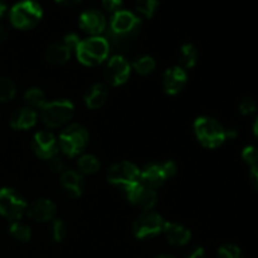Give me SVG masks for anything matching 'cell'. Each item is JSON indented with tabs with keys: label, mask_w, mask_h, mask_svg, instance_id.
Wrapping results in <instances>:
<instances>
[{
	"label": "cell",
	"mask_w": 258,
	"mask_h": 258,
	"mask_svg": "<svg viewBox=\"0 0 258 258\" xmlns=\"http://www.w3.org/2000/svg\"><path fill=\"white\" fill-rule=\"evenodd\" d=\"M43 10L34 0H23L10 9V22L18 29H32L42 19Z\"/></svg>",
	"instance_id": "cell-1"
},
{
	"label": "cell",
	"mask_w": 258,
	"mask_h": 258,
	"mask_svg": "<svg viewBox=\"0 0 258 258\" xmlns=\"http://www.w3.org/2000/svg\"><path fill=\"white\" fill-rule=\"evenodd\" d=\"M108 52H110V45L106 38L91 37L88 39L81 40L76 54L81 63L92 67L102 63L107 58Z\"/></svg>",
	"instance_id": "cell-2"
},
{
	"label": "cell",
	"mask_w": 258,
	"mask_h": 258,
	"mask_svg": "<svg viewBox=\"0 0 258 258\" xmlns=\"http://www.w3.org/2000/svg\"><path fill=\"white\" fill-rule=\"evenodd\" d=\"M194 131L202 145L209 149L218 148L227 139L226 128L211 117L197 118L194 122Z\"/></svg>",
	"instance_id": "cell-3"
},
{
	"label": "cell",
	"mask_w": 258,
	"mask_h": 258,
	"mask_svg": "<svg viewBox=\"0 0 258 258\" xmlns=\"http://www.w3.org/2000/svg\"><path fill=\"white\" fill-rule=\"evenodd\" d=\"M88 144V133L83 126L72 123L60 133L58 139L59 149L70 158H75L82 153Z\"/></svg>",
	"instance_id": "cell-4"
},
{
	"label": "cell",
	"mask_w": 258,
	"mask_h": 258,
	"mask_svg": "<svg viewBox=\"0 0 258 258\" xmlns=\"http://www.w3.org/2000/svg\"><path fill=\"white\" fill-rule=\"evenodd\" d=\"M75 106L68 100H57L45 103L42 107L40 117L48 127H59L71 120Z\"/></svg>",
	"instance_id": "cell-5"
},
{
	"label": "cell",
	"mask_w": 258,
	"mask_h": 258,
	"mask_svg": "<svg viewBox=\"0 0 258 258\" xmlns=\"http://www.w3.org/2000/svg\"><path fill=\"white\" fill-rule=\"evenodd\" d=\"M107 180L127 193L130 189L140 184V170L128 161L117 163L108 169Z\"/></svg>",
	"instance_id": "cell-6"
},
{
	"label": "cell",
	"mask_w": 258,
	"mask_h": 258,
	"mask_svg": "<svg viewBox=\"0 0 258 258\" xmlns=\"http://www.w3.org/2000/svg\"><path fill=\"white\" fill-rule=\"evenodd\" d=\"M27 212V203L19 193L10 188L0 189V214L9 221H18Z\"/></svg>",
	"instance_id": "cell-7"
},
{
	"label": "cell",
	"mask_w": 258,
	"mask_h": 258,
	"mask_svg": "<svg viewBox=\"0 0 258 258\" xmlns=\"http://www.w3.org/2000/svg\"><path fill=\"white\" fill-rule=\"evenodd\" d=\"M139 29H140V19L127 10H118L111 19L110 32L125 39L136 37Z\"/></svg>",
	"instance_id": "cell-8"
},
{
	"label": "cell",
	"mask_w": 258,
	"mask_h": 258,
	"mask_svg": "<svg viewBox=\"0 0 258 258\" xmlns=\"http://www.w3.org/2000/svg\"><path fill=\"white\" fill-rule=\"evenodd\" d=\"M164 219L154 212H144L134 222L133 231L136 238L144 239L156 236L164 229Z\"/></svg>",
	"instance_id": "cell-9"
},
{
	"label": "cell",
	"mask_w": 258,
	"mask_h": 258,
	"mask_svg": "<svg viewBox=\"0 0 258 258\" xmlns=\"http://www.w3.org/2000/svg\"><path fill=\"white\" fill-rule=\"evenodd\" d=\"M130 76V64L122 55H113L105 68V78L112 86H120Z\"/></svg>",
	"instance_id": "cell-10"
},
{
	"label": "cell",
	"mask_w": 258,
	"mask_h": 258,
	"mask_svg": "<svg viewBox=\"0 0 258 258\" xmlns=\"http://www.w3.org/2000/svg\"><path fill=\"white\" fill-rule=\"evenodd\" d=\"M32 148L35 155L45 159V160H49L58 153L57 140H55L54 135L48 133V131H39V133L35 134L34 138H33Z\"/></svg>",
	"instance_id": "cell-11"
},
{
	"label": "cell",
	"mask_w": 258,
	"mask_h": 258,
	"mask_svg": "<svg viewBox=\"0 0 258 258\" xmlns=\"http://www.w3.org/2000/svg\"><path fill=\"white\" fill-rule=\"evenodd\" d=\"M125 194L128 202H131L135 206H139L144 211H150L155 206L156 202H158V196H156L155 191L153 189H149L146 186L141 185V183L134 186L133 189H130Z\"/></svg>",
	"instance_id": "cell-12"
},
{
	"label": "cell",
	"mask_w": 258,
	"mask_h": 258,
	"mask_svg": "<svg viewBox=\"0 0 258 258\" xmlns=\"http://www.w3.org/2000/svg\"><path fill=\"white\" fill-rule=\"evenodd\" d=\"M80 27L83 32L96 37L106 29V19L98 10H86L80 17Z\"/></svg>",
	"instance_id": "cell-13"
},
{
	"label": "cell",
	"mask_w": 258,
	"mask_h": 258,
	"mask_svg": "<svg viewBox=\"0 0 258 258\" xmlns=\"http://www.w3.org/2000/svg\"><path fill=\"white\" fill-rule=\"evenodd\" d=\"M28 217L35 222L52 221L55 216V204L49 199H37L27 209Z\"/></svg>",
	"instance_id": "cell-14"
},
{
	"label": "cell",
	"mask_w": 258,
	"mask_h": 258,
	"mask_svg": "<svg viewBox=\"0 0 258 258\" xmlns=\"http://www.w3.org/2000/svg\"><path fill=\"white\" fill-rule=\"evenodd\" d=\"M186 72L181 67L169 68L163 77L164 90L168 95H176L186 85Z\"/></svg>",
	"instance_id": "cell-15"
},
{
	"label": "cell",
	"mask_w": 258,
	"mask_h": 258,
	"mask_svg": "<svg viewBox=\"0 0 258 258\" xmlns=\"http://www.w3.org/2000/svg\"><path fill=\"white\" fill-rule=\"evenodd\" d=\"M166 175L164 173V169L161 164H150L145 166L140 171V183L141 185L146 186L149 189L159 188L166 180Z\"/></svg>",
	"instance_id": "cell-16"
},
{
	"label": "cell",
	"mask_w": 258,
	"mask_h": 258,
	"mask_svg": "<svg viewBox=\"0 0 258 258\" xmlns=\"http://www.w3.org/2000/svg\"><path fill=\"white\" fill-rule=\"evenodd\" d=\"M163 232L165 233L166 239L173 246H184L190 241L191 233L188 228L175 223H168L165 222L164 224Z\"/></svg>",
	"instance_id": "cell-17"
},
{
	"label": "cell",
	"mask_w": 258,
	"mask_h": 258,
	"mask_svg": "<svg viewBox=\"0 0 258 258\" xmlns=\"http://www.w3.org/2000/svg\"><path fill=\"white\" fill-rule=\"evenodd\" d=\"M37 122V113L33 108L23 107L14 111L10 117V126L15 130H27Z\"/></svg>",
	"instance_id": "cell-18"
},
{
	"label": "cell",
	"mask_w": 258,
	"mask_h": 258,
	"mask_svg": "<svg viewBox=\"0 0 258 258\" xmlns=\"http://www.w3.org/2000/svg\"><path fill=\"white\" fill-rule=\"evenodd\" d=\"M60 184L64 189L66 194L71 198H78L83 190V179L78 173L73 170H67L60 176Z\"/></svg>",
	"instance_id": "cell-19"
},
{
	"label": "cell",
	"mask_w": 258,
	"mask_h": 258,
	"mask_svg": "<svg viewBox=\"0 0 258 258\" xmlns=\"http://www.w3.org/2000/svg\"><path fill=\"white\" fill-rule=\"evenodd\" d=\"M106 97H107L106 86L102 83H96L86 93L85 102L88 108L95 110V108H100L106 102Z\"/></svg>",
	"instance_id": "cell-20"
},
{
	"label": "cell",
	"mask_w": 258,
	"mask_h": 258,
	"mask_svg": "<svg viewBox=\"0 0 258 258\" xmlns=\"http://www.w3.org/2000/svg\"><path fill=\"white\" fill-rule=\"evenodd\" d=\"M71 57V50L64 44H53L45 52V59L53 64H63Z\"/></svg>",
	"instance_id": "cell-21"
},
{
	"label": "cell",
	"mask_w": 258,
	"mask_h": 258,
	"mask_svg": "<svg viewBox=\"0 0 258 258\" xmlns=\"http://www.w3.org/2000/svg\"><path fill=\"white\" fill-rule=\"evenodd\" d=\"M198 58V52L193 44H184L180 50V66L183 70L194 67Z\"/></svg>",
	"instance_id": "cell-22"
},
{
	"label": "cell",
	"mask_w": 258,
	"mask_h": 258,
	"mask_svg": "<svg viewBox=\"0 0 258 258\" xmlns=\"http://www.w3.org/2000/svg\"><path fill=\"white\" fill-rule=\"evenodd\" d=\"M78 169L83 174H95L100 169V163L93 155H83L77 161Z\"/></svg>",
	"instance_id": "cell-23"
},
{
	"label": "cell",
	"mask_w": 258,
	"mask_h": 258,
	"mask_svg": "<svg viewBox=\"0 0 258 258\" xmlns=\"http://www.w3.org/2000/svg\"><path fill=\"white\" fill-rule=\"evenodd\" d=\"M9 232L17 241L29 242L30 238H32V232H30L29 227L23 223H19V222H14L10 226Z\"/></svg>",
	"instance_id": "cell-24"
},
{
	"label": "cell",
	"mask_w": 258,
	"mask_h": 258,
	"mask_svg": "<svg viewBox=\"0 0 258 258\" xmlns=\"http://www.w3.org/2000/svg\"><path fill=\"white\" fill-rule=\"evenodd\" d=\"M25 98V102L32 107H39L42 108L43 106L45 105V97H44V93H43L42 90L39 88H30L24 96Z\"/></svg>",
	"instance_id": "cell-25"
},
{
	"label": "cell",
	"mask_w": 258,
	"mask_h": 258,
	"mask_svg": "<svg viewBox=\"0 0 258 258\" xmlns=\"http://www.w3.org/2000/svg\"><path fill=\"white\" fill-rule=\"evenodd\" d=\"M15 85L12 80L5 77H0V102H7L14 98Z\"/></svg>",
	"instance_id": "cell-26"
},
{
	"label": "cell",
	"mask_w": 258,
	"mask_h": 258,
	"mask_svg": "<svg viewBox=\"0 0 258 258\" xmlns=\"http://www.w3.org/2000/svg\"><path fill=\"white\" fill-rule=\"evenodd\" d=\"M155 66L156 63L155 60H154V58L149 57V55H144V57L135 60V63H134V70H135L139 75L146 76L155 70Z\"/></svg>",
	"instance_id": "cell-27"
},
{
	"label": "cell",
	"mask_w": 258,
	"mask_h": 258,
	"mask_svg": "<svg viewBox=\"0 0 258 258\" xmlns=\"http://www.w3.org/2000/svg\"><path fill=\"white\" fill-rule=\"evenodd\" d=\"M159 5V0H136V10L144 17L151 18Z\"/></svg>",
	"instance_id": "cell-28"
},
{
	"label": "cell",
	"mask_w": 258,
	"mask_h": 258,
	"mask_svg": "<svg viewBox=\"0 0 258 258\" xmlns=\"http://www.w3.org/2000/svg\"><path fill=\"white\" fill-rule=\"evenodd\" d=\"M217 258H244L241 249L234 244H224L218 249Z\"/></svg>",
	"instance_id": "cell-29"
},
{
	"label": "cell",
	"mask_w": 258,
	"mask_h": 258,
	"mask_svg": "<svg viewBox=\"0 0 258 258\" xmlns=\"http://www.w3.org/2000/svg\"><path fill=\"white\" fill-rule=\"evenodd\" d=\"M242 159H243L244 161H246L248 165L254 166L258 164V149L254 148V146L249 145V146H246V148L243 149V151H242Z\"/></svg>",
	"instance_id": "cell-30"
},
{
	"label": "cell",
	"mask_w": 258,
	"mask_h": 258,
	"mask_svg": "<svg viewBox=\"0 0 258 258\" xmlns=\"http://www.w3.org/2000/svg\"><path fill=\"white\" fill-rule=\"evenodd\" d=\"M52 237L55 242H62L66 237V226L60 219L54 221L52 226Z\"/></svg>",
	"instance_id": "cell-31"
},
{
	"label": "cell",
	"mask_w": 258,
	"mask_h": 258,
	"mask_svg": "<svg viewBox=\"0 0 258 258\" xmlns=\"http://www.w3.org/2000/svg\"><path fill=\"white\" fill-rule=\"evenodd\" d=\"M257 110V103L253 98H244L239 103V111L242 115H251Z\"/></svg>",
	"instance_id": "cell-32"
},
{
	"label": "cell",
	"mask_w": 258,
	"mask_h": 258,
	"mask_svg": "<svg viewBox=\"0 0 258 258\" xmlns=\"http://www.w3.org/2000/svg\"><path fill=\"white\" fill-rule=\"evenodd\" d=\"M80 38L77 37V35L76 34H68V35H66L64 37V43H63V44L66 45V47L68 48V49L71 50V53L72 52H75L76 53V50H77V48H78V45H80Z\"/></svg>",
	"instance_id": "cell-33"
},
{
	"label": "cell",
	"mask_w": 258,
	"mask_h": 258,
	"mask_svg": "<svg viewBox=\"0 0 258 258\" xmlns=\"http://www.w3.org/2000/svg\"><path fill=\"white\" fill-rule=\"evenodd\" d=\"M48 165H49L50 170H53L54 173H60V171L64 169V161L60 158L53 156V158L49 159V161H48Z\"/></svg>",
	"instance_id": "cell-34"
},
{
	"label": "cell",
	"mask_w": 258,
	"mask_h": 258,
	"mask_svg": "<svg viewBox=\"0 0 258 258\" xmlns=\"http://www.w3.org/2000/svg\"><path fill=\"white\" fill-rule=\"evenodd\" d=\"M121 4H122V0H102V5L107 12H118Z\"/></svg>",
	"instance_id": "cell-35"
},
{
	"label": "cell",
	"mask_w": 258,
	"mask_h": 258,
	"mask_svg": "<svg viewBox=\"0 0 258 258\" xmlns=\"http://www.w3.org/2000/svg\"><path fill=\"white\" fill-rule=\"evenodd\" d=\"M161 165H163L166 178H171V176H174L176 174V165L173 161H166V163H163Z\"/></svg>",
	"instance_id": "cell-36"
},
{
	"label": "cell",
	"mask_w": 258,
	"mask_h": 258,
	"mask_svg": "<svg viewBox=\"0 0 258 258\" xmlns=\"http://www.w3.org/2000/svg\"><path fill=\"white\" fill-rule=\"evenodd\" d=\"M185 258H204V249L202 247H196L186 253Z\"/></svg>",
	"instance_id": "cell-37"
},
{
	"label": "cell",
	"mask_w": 258,
	"mask_h": 258,
	"mask_svg": "<svg viewBox=\"0 0 258 258\" xmlns=\"http://www.w3.org/2000/svg\"><path fill=\"white\" fill-rule=\"evenodd\" d=\"M249 179H251L252 184L258 189V164L251 168V171H249Z\"/></svg>",
	"instance_id": "cell-38"
},
{
	"label": "cell",
	"mask_w": 258,
	"mask_h": 258,
	"mask_svg": "<svg viewBox=\"0 0 258 258\" xmlns=\"http://www.w3.org/2000/svg\"><path fill=\"white\" fill-rule=\"evenodd\" d=\"M58 4H62V5H68V7H72V5L78 4L81 0H55Z\"/></svg>",
	"instance_id": "cell-39"
},
{
	"label": "cell",
	"mask_w": 258,
	"mask_h": 258,
	"mask_svg": "<svg viewBox=\"0 0 258 258\" xmlns=\"http://www.w3.org/2000/svg\"><path fill=\"white\" fill-rule=\"evenodd\" d=\"M237 136V131L234 128H228L226 130V138L227 139H234Z\"/></svg>",
	"instance_id": "cell-40"
},
{
	"label": "cell",
	"mask_w": 258,
	"mask_h": 258,
	"mask_svg": "<svg viewBox=\"0 0 258 258\" xmlns=\"http://www.w3.org/2000/svg\"><path fill=\"white\" fill-rule=\"evenodd\" d=\"M5 12H7V5L3 0H0V18L5 14Z\"/></svg>",
	"instance_id": "cell-41"
},
{
	"label": "cell",
	"mask_w": 258,
	"mask_h": 258,
	"mask_svg": "<svg viewBox=\"0 0 258 258\" xmlns=\"http://www.w3.org/2000/svg\"><path fill=\"white\" fill-rule=\"evenodd\" d=\"M5 37H7V32H5L4 28L0 25V42H3V40L5 39Z\"/></svg>",
	"instance_id": "cell-42"
},
{
	"label": "cell",
	"mask_w": 258,
	"mask_h": 258,
	"mask_svg": "<svg viewBox=\"0 0 258 258\" xmlns=\"http://www.w3.org/2000/svg\"><path fill=\"white\" fill-rule=\"evenodd\" d=\"M253 133H254V135H256L258 138V116H257L256 121H254V123H253Z\"/></svg>",
	"instance_id": "cell-43"
},
{
	"label": "cell",
	"mask_w": 258,
	"mask_h": 258,
	"mask_svg": "<svg viewBox=\"0 0 258 258\" xmlns=\"http://www.w3.org/2000/svg\"><path fill=\"white\" fill-rule=\"evenodd\" d=\"M156 258H175V257L168 256V254H161V256H159V257H156Z\"/></svg>",
	"instance_id": "cell-44"
}]
</instances>
